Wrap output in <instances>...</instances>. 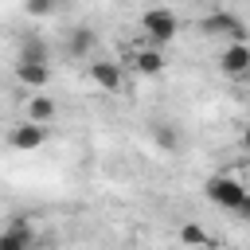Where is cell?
<instances>
[{
	"label": "cell",
	"instance_id": "obj_9",
	"mask_svg": "<svg viewBox=\"0 0 250 250\" xmlns=\"http://www.w3.org/2000/svg\"><path fill=\"white\" fill-rule=\"evenodd\" d=\"M94 47H98V31H94V27H74V31L66 35V51H70L74 59L94 55Z\"/></svg>",
	"mask_w": 250,
	"mask_h": 250
},
{
	"label": "cell",
	"instance_id": "obj_4",
	"mask_svg": "<svg viewBox=\"0 0 250 250\" xmlns=\"http://www.w3.org/2000/svg\"><path fill=\"white\" fill-rule=\"evenodd\" d=\"M219 70L227 78H250V43H227L219 51Z\"/></svg>",
	"mask_w": 250,
	"mask_h": 250
},
{
	"label": "cell",
	"instance_id": "obj_14",
	"mask_svg": "<svg viewBox=\"0 0 250 250\" xmlns=\"http://www.w3.org/2000/svg\"><path fill=\"white\" fill-rule=\"evenodd\" d=\"M180 242H184V246H191V250L211 246V238H207V230H203L199 223H184V227H180Z\"/></svg>",
	"mask_w": 250,
	"mask_h": 250
},
{
	"label": "cell",
	"instance_id": "obj_8",
	"mask_svg": "<svg viewBox=\"0 0 250 250\" xmlns=\"http://www.w3.org/2000/svg\"><path fill=\"white\" fill-rule=\"evenodd\" d=\"M129 66L137 70V74H160L164 70V55H160V47H137V51H129Z\"/></svg>",
	"mask_w": 250,
	"mask_h": 250
},
{
	"label": "cell",
	"instance_id": "obj_11",
	"mask_svg": "<svg viewBox=\"0 0 250 250\" xmlns=\"http://www.w3.org/2000/svg\"><path fill=\"white\" fill-rule=\"evenodd\" d=\"M51 117H55V102H51L47 94H31V98H27V121L47 125Z\"/></svg>",
	"mask_w": 250,
	"mask_h": 250
},
{
	"label": "cell",
	"instance_id": "obj_7",
	"mask_svg": "<svg viewBox=\"0 0 250 250\" xmlns=\"http://www.w3.org/2000/svg\"><path fill=\"white\" fill-rule=\"evenodd\" d=\"M31 246H35V230L23 219H12L0 234V250H31Z\"/></svg>",
	"mask_w": 250,
	"mask_h": 250
},
{
	"label": "cell",
	"instance_id": "obj_3",
	"mask_svg": "<svg viewBox=\"0 0 250 250\" xmlns=\"http://www.w3.org/2000/svg\"><path fill=\"white\" fill-rule=\"evenodd\" d=\"M141 31H145V43L164 47V43H172V39H176L180 20H176V12H172V8H148V12L141 16Z\"/></svg>",
	"mask_w": 250,
	"mask_h": 250
},
{
	"label": "cell",
	"instance_id": "obj_17",
	"mask_svg": "<svg viewBox=\"0 0 250 250\" xmlns=\"http://www.w3.org/2000/svg\"><path fill=\"white\" fill-rule=\"evenodd\" d=\"M238 141H242V148H246V152H250V125H246V129H242V137H238Z\"/></svg>",
	"mask_w": 250,
	"mask_h": 250
},
{
	"label": "cell",
	"instance_id": "obj_5",
	"mask_svg": "<svg viewBox=\"0 0 250 250\" xmlns=\"http://www.w3.org/2000/svg\"><path fill=\"white\" fill-rule=\"evenodd\" d=\"M86 74H90V82H94L98 90H105V94L121 90V82H125V70H121V62H113V59H94V62L86 66Z\"/></svg>",
	"mask_w": 250,
	"mask_h": 250
},
{
	"label": "cell",
	"instance_id": "obj_12",
	"mask_svg": "<svg viewBox=\"0 0 250 250\" xmlns=\"http://www.w3.org/2000/svg\"><path fill=\"white\" fill-rule=\"evenodd\" d=\"M16 62H43V66H47L51 55H47V47H43L39 35H27V39L20 43V59H16Z\"/></svg>",
	"mask_w": 250,
	"mask_h": 250
},
{
	"label": "cell",
	"instance_id": "obj_2",
	"mask_svg": "<svg viewBox=\"0 0 250 250\" xmlns=\"http://www.w3.org/2000/svg\"><path fill=\"white\" fill-rule=\"evenodd\" d=\"M199 31L203 35H211V39H230V43H250V31H246V23H242V16H234V12H227V8H215V12H207L203 20H199Z\"/></svg>",
	"mask_w": 250,
	"mask_h": 250
},
{
	"label": "cell",
	"instance_id": "obj_13",
	"mask_svg": "<svg viewBox=\"0 0 250 250\" xmlns=\"http://www.w3.org/2000/svg\"><path fill=\"white\" fill-rule=\"evenodd\" d=\"M152 145L164 148V152H176V148H180V129L168 125V121H156V125H152Z\"/></svg>",
	"mask_w": 250,
	"mask_h": 250
},
{
	"label": "cell",
	"instance_id": "obj_15",
	"mask_svg": "<svg viewBox=\"0 0 250 250\" xmlns=\"http://www.w3.org/2000/svg\"><path fill=\"white\" fill-rule=\"evenodd\" d=\"M62 0H27V16H51Z\"/></svg>",
	"mask_w": 250,
	"mask_h": 250
},
{
	"label": "cell",
	"instance_id": "obj_16",
	"mask_svg": "<svg viewBox=\"0 0 250 250\" xmlns=\"http://www.w3.org/2000/svg\"><path fill=\"white\" fill-rule=\"evenodd\" d=\"M238 219H246V223H250V195H246V203L238 207Z\"/></svg>",
	"mask_w": 250,
	"mask_h": 250
},
{
	"label": "cell",
	"instance_id": "obj_1",
	"mask_svg": "<svg viewBox=\"0 0 250 250\" xmlns=\"http://www.w3.org/2000/svg\"><path fill=\"white\" fill-rule=\"evenodd\" d=\"M203 195H207V203H211V207H219V211H234V215H238V207L246 203L250 188H246L242 180H234V176L219 172V176H207Z\"/></svg>",
	"mask_w": 250,
	"mask_h": 250
},
{
	"label": "cell",
	"instance_id": "obj_10",
	"mask_svg": "<svg viewBox=\"0 0 250 250\" xmlns=\"http://www.w3.org/2000/svg\"><path fill=\"white\" fill-rule=\"evenodd\" d=\"M16 78L23 86H31V90H43L51 82V66H43V62H16Z\"/></svg>",
	"mask_w": 250,
	"mask_h": 250
},
{
	"label": "cell",
	"instance_id": "obj_6",
	"mask_svg": "<svg viewBox=\"0 0 250 250\" xmlns=\"http://www.w3.org/2000/svg\"><path fill=\"white\" fill-rule=\"evenodd\" d=\"M43 141H47V125H35V121L12 125V133H8V145H12V148H20V152H35Z\"/></svg>",
	"mask_w": 250,
	"mask_h": 250
}]
</instances>
